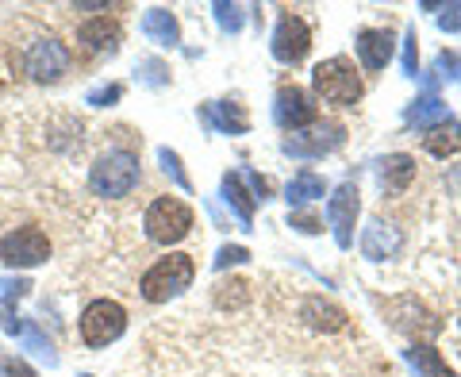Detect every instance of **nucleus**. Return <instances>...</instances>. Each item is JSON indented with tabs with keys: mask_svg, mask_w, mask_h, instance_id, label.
Wrapping results in <instances>:
<instances>
[{
	"mask_svg": "<svg viewBox=\"0 0 461 377\" xmlns=\"http://www.w3.org/2000/svg\"><path fill=\"white\" fill-rule=\"evenodd\" d=\"M120 97H123V85H100V89H93V93H89V105L108 108V105H115Z\"/></svg>",
	"mask_w": 461,
	"mask_h": 377,
	"instance_id": "nucleus-28",
	"label": "nucleus"
},
{
	"mask_svg": "<svg viewBox=\"0 0 461 377\" xmlns=\"http://www.w3.org/2000/svg\"><path fill=\"white\" fill-rule=\"evenodd\" d=\"M300 320H304L308 327L315 331H342L346 324H350V316H346L342 304H335L330 297H304V308H300Z\"/></svg>",
	"mask_w": 461,
	"mask_h": 377,
	"instance_id": "nucleus-14",
	"label": "nucleus"
},
{
	"mask_svg": "<svg viewBox=\"0 0 461 377\" xmlns=\"http://www.w3.org/2000/svg\"><path fill=\"white\" fill-rule=\"evenodd\" d=\"M312 97L323 100L327 108H354L357 100L366 97L362 69H357L346 54L323 58V62L312 69Z\"/></svg>",
	"mask_w": 461,
	"mask_h": 377,
	"instance_id": "nucleus-3",
	"label": "nucleus"
},
{
	"mask_svg": "<svg viewBox=\"0 0 461 377\" xmlns=\"http://www.w3.org/2000/svg\"><path fill=\"white\" fill-rule=\"evenodd\" d=\"M403 251V231L396 224L388 220H369L366 235H362V254L369 258V262H388V258H396Z\"/></svg>",
	"mask_w": 461,
	"mask_h": 377,
	"instance_id": "nucleus-13",
	"label": "nucleus"
},
{
	"mask_svg": "<svg viewBox=\"0 0 461 377\" xmlns=\"http://www.w3.org/2000/svg\"><path fill=\"white\" fill-rule=\"evenodd\" d=\"M415 66H420V47H415V32L408 35V51H403V74L415 78Z\"/></svg>",
	"mask_w": 461,
	"mask_h": 377,
	"instance_id": "nucleus-31",
	"label": "nucleus"
},
{
	"mask_svg": "<svg viewBox=\"0 0 461 377\" xmlns=\"http://www.w3.org/2000/svg\"><path fill=\"white\" fill-rule=\"evenodd\" d=\"M288 227H296L300 235H320L323 220H320V212H312V208H293L288 212Z\"/></svg>",
	"mask_w": 461,
	"mask_h": 377,
	"instance_id": "nucleus-25",
	"label": "nucleus"
},
{
	"mask_svg": "<svg viewBox=\"0 0 461 377\" xmlns=\"http://www.w3.org/2000/svg\"><path fill=\"white\" fill-rule=\"evenodd\" d=\"M142 35H147L150 42H158V47H177L181 42V23H177V16H173L169 8H150L147 16H142Z\"/></svg>",
	"mask_w": 461,
	"mask_h": 377,
	"instance_id": "nucleus-17",
	"label": "nucleus"
},
{
	"mask_svg": "<svg viewBox=\"0 0 461 377\" xmlns=\"http://www.w3.org/2000/svg\"><path fill=\"white\" fill-rule=\"evenodd\" d=\"M247 258H250L247 246H223L220 258H215V266H220V270H227V266H242Z\"/></svg>",
	"mask_w": 461,
	"mask_h": 377,
	"instance_id": "nucleus-30",
	"label": "nucleus"
},
{
	"mask_svg": "<svg viewBox=\"0 0 461 377\" xmlns=\"http://www.w3.org/2000/svg\"><path fill=\"white\" fill-rule=\"evenodd\" d=\"M127 331V308L120 300L112 297H96L81 308L77 316V336L81 343L89 346V351H104V346H112L115 339H120Z\"/></svg>",
	"mask_w": 461,
	"mask_h": 377,
	"instance_id": "nucleus-5",
	"label": "nucleus"
},
{
	"mask_svg": "<svg viewBox=\"0 0 461 377\" xmlns=\"http://www.w3.org/2000/svg\"><path fill=\"white\" fill-rule=\"evenodd\" d=\"M438 27H446V32H461V5L446 8V16H438Z\"/></svg>",
	"mask_w": 461,
	"mask_h": 377,
	"instance_id": "nucleus-32",
	"label": "nucleus"
},
{
	"mask_svg": "<svg viewBox=\"0 0 461 377\" xmlns=\"http://www.w3.org/2000/svg\"><path fill=\"white\" fill-rule=\"evenodd\" d=\"M312 54V23L300 16V12L285 8L273 27V58L281 66H300Z\"/></svg>",
	"mask_w": 461,
	"mask_h": 377,
	"instance_id": "nucleus-8",
	"label": "nucleus"
},
{
	"mask_svg": "<svg viewBox=\"0 0 461 377\" xmlns=\"http://www.w3.org/2000/svg\"><path fill=\"white\" fill-rule=\"evenodd\" d=\"M212 297H215V304H220V308H242V304L250 300V281H242V278L220 281Z\"/></svg>",
	"mask_w": 461,
	"mask_h": 377,
	"instance_id": "nucleus-23",
	"label": "nucleus"
},
{
	"mask_svg": "<svg viewBox=\"0 0 461 377\" xmlns=\"http://www.w3.org/2000/svg\"><path fill=\"white\" fill-rule=\"evenodd\" d=\"M135 74H139L142 85H154V89H158V85H169V66L162 62V58H142Z\"/></svg>",
	"mask_w": 461,
	"mask_h": 377,
	"instance_id": "nucleus-24",
	"label": "nucleus"
},
{
	"mask_svg": "<svg viewBox=\"0 0 461 377\" xmlns=\"http://www.w3.org/2000/svg\"><path fill=\"white\" fill-rule=\"evenodd\" d=\"M354 51L369 74H381L396 54V32H388V27H362L354 39Z\"/></svg>",
	"mask_w": 461,
	"mask_h": 377,
	"instance_id": "nucleus-11",
	"label": "nucleus"
},
{
	"mask_svg": "<svg viewBox=\"0 0 461 377\" xmlns=\"http://www.w3.org/2000/svg\"><path fill=\"white\" fill-rule=\"evenodd\" d=\"M215 16H220L223 32H239L242 27V8L239 5H215Z\"/></svg>",
	"mask_w": 461,
	"mask_h": 377,
	"instance_id": "nucleus-29",
	"label": "nucleus"
},
{
	"mask_svg": "<svg viewBox=\"0 0 461 377\" xmlns=\"http://www.w3.org/2000/svg\"><path fill=\"white\" fill-rule=\"evenodd\" d=\"M408 362L420 370V377H454L450 366H446V358L435 351V346H427V343H415L408 351Z\"/></svg>",
	"mask_w": 461,
	"mask_h": 377,
	"instance_id": "nucleus-21",
	"label": "nucleus"
},
{
	"mask_svg": "<svg viewBox=\"0 0 461 377\" xmlns=\"http://www.w3.org/2000/svg\"><path fill=\"white\" fill-rule=\"evenodd\" d=\"M196 281V258L185 254V251H166L162 258L142 270L139 278V297L147 304H169L177 300L185 289H193Z\"/></svg>",
	"mask_w": 461,
	"mask_h": 377,
	"instance_id": "nucleus-2",
	"label": "nucleus"
},
{
	"mask_svg": "<svg viewBox=\"0 0 461 377\" xmlns=\"http://www.w3.org/2000/svg\"><path fill=\"white\" fill-rule=\"evenodd\" d=\"M442 120H450V112H446V100L438 97H420V100H411V108H408V124L411 127H435Z\"/></svg>",
	"mask_w": 461,
	"mask_h": 377,
	"instance_id": "nucleus-20",
	"label": "nucleus"
},
{
	"mask_svg": "<svg viewBox=\"0 0 461 377\" xmlns=\"http://www.w3.org/2000/svg\"><path fill=\"white\" fill-rule=\"evenodd\" d=\"M204 120L215 127V132H227V135H247L250 132V115L242 112L239 100H215V105L204 108Z\"/></svg>",
	"mask_w": 461,
	"mask_h": 377,
	"instance_id": "nucleus-16",
	"label": "nucleus"
},
{
	"mask_svg": "<svg viewBox=\"0 0 461 377\" xmlns=\"http://www.w3.org/2000/svg\"><path fill=\"white\" fill-rule=\"evenodd\" d=\"M123 42V23L115 16H93L77 27V47L89 54H112Z\"/></svg>",
	"mask_w": 461,
	"mask_h": 377,
	"instance_id": "nucleus-12",
	"label": "nucleus"
},
{
	"mask_svg": "<svg viewBox=\"0 0 461 377\" xmlns=\"http://www.w3.org/2000/svg\"><path fill=\"white\" fill-rule=\"evenodd\" d=\"M74 132H81V124H74V127H69V132H62V135H74ZM50 147L62 151V139H50Z\"/></svg>",
	"mask_w": 461,
	"mask_h": 377,
	"instance_id": "nucleus-34",
	"label": "nucleus"
},
{
	"mask_svg": "<svg viewBox=\"0 0 461 377\" xmlns=\"http://www.w3.org/2000/svg\"><path fill=\"white\" fill-rule=\"evenodd\" d=\"M357 212H362V193H357L354 181H346L335 188V197L327 200V220L335 224V235L339 246H350L354 243V224H357Z\"/></svg>",
	"mask_w": 461,
	"mask_h": 377,
	"instance_id": "nucleus-10",
	"label": "nucleus"
},
{
	"mask_svg": "<svg viewBox=\"0 0 461 377\" xmlns=\"http://www.w3.org/2000/svg\"><path fill=\"white\" fill-rule=\"evenodd\" d=\"M158 158H162V170L169 173V178L177 181V185L185 188V193H193V181H189V173L181 170V154H177V151H166V147H162V151H158Z\"/></svg>",
	"mask_w": 461,
	"mask_h": 377,
	"instance_id": "nucleus-26",
	"label": "nucleus"
},
{
	"mask_svg": "<svg viewBox=\"0 0 461 377\" xmlns=\"http://www.w3.org/2000/svg\"><path fill=\"white\" fill-rule=\"evenodd\" d=\"M435 69H438V78H457V54H438Z\"/></svg>",
	"mask_w": 461,
	"mask_h": 377,
	"instance_id": "nucleus-33",
	"label": "nucleus"
},
{
	"mask_svg": "<svg viewBox=\"0 0 461 377\" xmlns=\"http://www.w3.org/2000/svg\"><path fill=\"white\" fill-rule=\"evenodd\" d=\"M142 185V162L131 147H108L93 158L89 166V188L100 200H123Z\"/></svg>",
	"mask_w": 461,
	"mask_h": 377,
	"instance_id": "nucleus-1",
	"label": "nucleus"
},
{
	"mask_svg": "<svg viewBox=\"0 0 461 377\" xmlns=\"http://www.w3.org/2000/svg\"><path fill=\"white\" fill-rule=\"evenodd\" d=\"M69 66H74V54L58 35H39L32 39V47L23 54V69L27 78L39 81V85H54L69 74Z\"/></svg>",
	"mask_w": 461,
	"mask_h": 377,
	"instance_id": "nucleus-7",
	"label": "nucleus"
},
{
	"mask_svg": "<svg viewBox=\"0 0 461 377\" xmlns=\"http://www.w3.org/2000/svg\"><path fill=\"white\" fill-rule=\"evenodd\" d=\"M423 151L430 158H450V154H457L461 151V124L446 120L438 127H430V132L423 135Z\"/></svg>",
	"mask_w": 461,
	"mask_h": 377,
	"instance_id": "nucleus-19",
	"label": "nucleus"
},
{
	"mask_svg": "<svg viewBox=\"0 0 461 377\" xmlns=\"http://www.w3.org/2000/svg\"><path fill=\"white\" fill-rule=\"evenodd\" d=\"M50 235L39 224H20L0 239V262L8 270H35L50 258Z\"/></svg>",
	"mask_w": 461,
	"mask_h": 377,
	"instance_id": "nucleus-6",
	"label": "nucleus"
},
{
	"mask_svg": "<svg viewBox=\"0 0 461 377\" xmlns=\"http://www.w3.org/2000/svg\"><path fill=\"white\" fill-rule=\"evenodd\" d=\"M273 120H277L281 132H304L320 120V105H315V97L304 89V85L296 81H285L277 89V100H273Z\"/></svg>",
	"mask_w": 461,
	"mask_h": 377,
	"instance_id": "nucleus-9",
	"label": "nucleus"
},
{
	"mask_svg": "<svg viewBox=\"0 0 461 377\" xmlns=\"http://www.w3.org/2000/svg\"><path fill=\"white\" fill-rule=\"evenodd\" d=\"M223 200L239 212V220H242V224H250V220H254V197L247 193V185H242L239 173H227V178H223Z\"/></svg>",
	"mask_w": 461,
	"mask_h": 377,
	"instance_id": "nucleus-22",
	"label": "nucleus"
},
{
	"mask_svg": "<svg viewBox=\"0 0 461 377\" xmlns=\"http://www.w3.org/2000/svg\"><path fill=\"white\" fill-rule=\"evenodd\" d=\"M0 377H39V373H35V366H27L23 358L8 354L5 346H0Z\"/></svg>",
	"mask_w": 461,
	"mask_h": 377,
	"instance_id": "nucleus-27",
	"label": "nucleus"
},
{
	"mask_svg": "<svg viewBox=\"0 0 461 377\" xmlns=\"http://www.w3.org/2000/svg\"><path fill=\"white\" fill-rule=\"evenodd\" d=\"M415 181V158L411 154H384L381 162H377V185H381V193L388 197H400L403 188H408Z\"/></svg>",
	"mask_w": 461,
	"mask_h": 377,
	"instance_id": "nucleus-15",
	"label": "nucleus"
},
{
	"mask_svg": "<svg viewBox=\"0 0 461 377\" xmlns=\"http://www.w3.org/2000/svg\"><path fill=\"white\" fill-rule=\"evenodd\" d=\"M193 227H196L193 205L173 193H158L147 205V212H142V231L158 246H177L181 239L193 235Z\"/></svg>",
	"mask_w": 461,
	"mask_h": 377,
	"instance_id": "nucleus-4",
	"label": "nucleus"
},
{
	"mask_svg": "<svg viewBox=\"0 0 461 377\" xmlns=\"http://www.w3.org/2000/svg\"><path fill=\"white\" fill-rule=\"evenodd\" d=\"M323 193H327L323 173H312V170H300L296 178L285 185V200L293 208H304V205H312V200H320Z\"/></svg>",
	"mask_w": 461,
	"mask_h": 377,
	"instance_id": "nucleus-18",
	"label": "nucleus"
}]
</instances>
